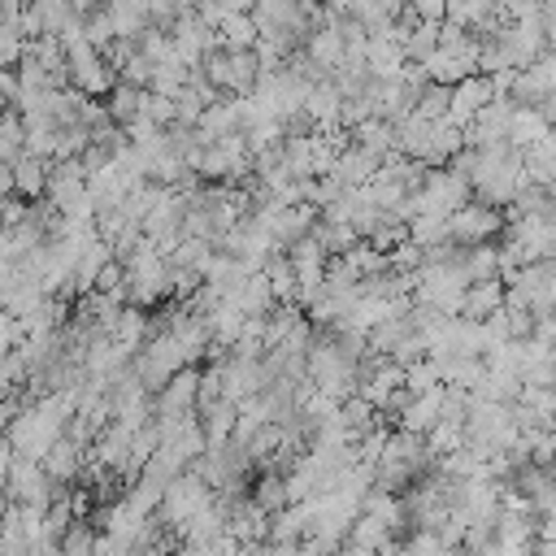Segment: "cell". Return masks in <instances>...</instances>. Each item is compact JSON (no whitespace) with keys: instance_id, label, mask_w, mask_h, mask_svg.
I'll list each match as a JSON object with an SVG mask.
<instances>
[{"instance_id":"7a4b0ae2","label":"cell","mask_w":556,"mask_h":556,"mask_svg":"<svg viewBox=\"0 0 556 556\" xmlns=\"http://www.w3.org/2000/svg\"><path fill=\"white\" fill-rule=\"evenodd\" d=\"M521 169H526V182L556 187V126L543 130L534 143L521 148Z\"/></svg>"},{"instance_id":"5b68a950","label":"cell","mask_w":556,"mask_h":556,"mask_svg":"<svg viewBox=\"0 0 556 556\" xmlns=\"http://www.w3.org/2000/svg\"><path fill=\"white\" fill-rule=\"evenodd\" d=\"M530 413H534V426H556V382H547V387H521V395H517Z\"/></svg>"},{"instance_id":"277c9868","label":"cell","mask_w":556,"mask_h":556,"mask_svg":"<svg viewBox=\"0 0 556 556\" xmlns=\"http://www.w3.org/2000/svg\"><path fill=\"white\" fill-rule=\"evenodd\" d=\"M543 130H552V126H547V117H543L534 104H517V109H513V122H508V143H513L517 152H521L526 143H534Z\"/></svg>"},{"instance_id":"6da1fadb","label":"cell","mask_w":556,"mask_h":556,"mask_svg":"<svg viewBox=\"0 0 556 556\" xmlns=\"http://www.w3.org/2000/svg\"><path fill=\"white\" fill-rule=\"evenodd\" d=\"M500 226H504V217L495 213V204H460L447 213V235L460 243H486Z\"/></svg>"},{"instance_id":"ba28073f","label":"cell","mask_w":556,"mask_h":556,"mask_svg":"<svg viewBox=\"0 0 556 556\" xmlns=\"http://www.w3.org/2000/svg\"><path fill=\"white\" fill-rule=\"evenodd\" d=\"M552 473H556V465H552Z\"/></svg>"},{"instance_id":"8992f818","label":"cell","mask_w":556,"mask_h":556,"mask_svg":"<svg viewBox=\"0 0 556 556\" xmlns=\"http://www.w3.org/2000/svg\"><path fill=\"white\" fill-rule=\"evenodd\" d=\"M413 13L426 17V22H439L447 13V0H413Z\"/></svg>"},{"instance_id":"52a82bcc","label":"cell","mask_w":556,"mask_h":556,"mask_svg":"<svg viewBox=\"0 0 556 556\" xmlns=\"http://www.w3.org/2000/svg\"><path fill=\"white\" fill-rule=\"evenodd\" d=\"M226 35H230V43H248V39H252V26L239 22V17H230V22H226Z\"/></svg>"},{"instance_id":"3957f363","label":"cell","mask_w":556,"mask_h":556,"mask_svg":"<svg viewBox=\"0 0 556 556\" xmlns=\"http://www.w3.org/2000/svg\"><path fill=\"white\" fill-rule=\"evenodd\" d=\"M504 304V282H495V278H482V282H469L465 287V295H460V313L465 317H473V321H482L486 313H495Z\"/></svg>"}]
</instances>
